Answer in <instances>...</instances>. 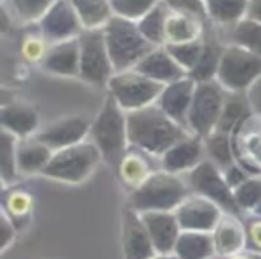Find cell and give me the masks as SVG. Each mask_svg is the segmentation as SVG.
Wrapping results in <instances>:
<instances>
[{
  "label": "cell",
  "instance_id": "cell-32",
  "mask_svg": "<svg viewBox=\"0 0 261 259\" xmlns=\"http://www.w3.org/2000/svg\"><path fill=\"white\" fill-rule=\"evenodd\" d=\"M232 43L247 48L261 58V22L245 16L232 27Z\"/></svg>",
  "mask_w": 261,
  "mask_h": 259
},
{
  "label": "cell",
  "instance_id": "cell-24",
  "mask_svg": "<svg viewBox=\"0 0 261 259\" xmlns=\"http://www.w3.org/2000/svg\"><path fill=\"white\" fill-rule=\"evenodd\" d=\"M174 254L179 259H211L217 255L213 232L182 230L174 247Z\"/></svg>",
  "mask_w": 261,
  "mask_h": 259
},
{
  "label": "cell",
  "instance_id": "cell-1",
  "mask_svg": "<svg viewBox=\"0 0 261 259\" xmlns=\"http://www.w3.org/2000/svg\"><path fill=\"white\" fill-rule=\"evenodd\" d=\"M127 134L130 147L140 148L150 156H163L172 145L192 133L172 120L154 102L127 113Z\"/></svg>",
  "mask_w": 261,
  "mask_h": 259
},
{
  "label": "cell",
  "instance_id": "cell-40",
  "mask_svg": "<svg viewBox=\"0 0 261 259\" xmlns=\"http://www.w3.org/2000/svg\"><path fill=\"white\" fill-rule=\"evenodd\" d=\"M165 2H167V6L172 11L199 16L202 20L207 18L206 0H165Z\"/></svg>",
  "mask_w": 261,
  "mask_h": 259
},
{
  "label": "cell",
  "instance_id": "cell-23",
  "mask_svg": "<svg viewBox=\"0 0 261 259\" xmlns=\"http://www.w3.org/2000/svg\"><path fill=\"white\" fill-rule=\"evenodd\" d=\"M149 156L150 154H147V152L133 147V150H127L125 154H123V158L120 159L118 175H120V180L123 183V186L129 191L142 186V184L149 179L150 173L156 172V170H152V166H150Z\"/></svg>",
  "mask_w": 261,
  "mask_h": 259
},
{
  "label": "cell",
  "instance_id": "cell-26",
  "mask_svg": "<svg viewBox=\"0 0 261 259\" xmlns=\"http://www.w3.org/2000/svg\"><path fill=\"white\" fill-rule=\"evenodd\" d=\"M224 48L218 41L204 40V50L200 54L197 65L188 72V77H192L195 83H207V81H217L218 68H220L222 54Z\"/></svg>",
  "mask_w": 261,
  "mask_h": 259
},
{
  "label": "cell",
  "instance_id": "cell-14",
  "mask_svg": "<svg viewBox=\"0 0 261 259\" xmlns=\"http://www.w3.org/2000/svg\"><path fill=\"white\" fill-rule=\"evenodd\" d=\"M197 83L192 77H182L170 84H165L161 90L160 97H158L156 104L170 116L172 120L179 123V125L188 129V111L193 100V93H195ZM190 131V129H188Z\"/></svg>",
  "mask_w": 261,
  "mask_h": 259
},
{
  "label": "cell",
  "instance_id": "cell-43",
  "mask_svg": "<svg viewBox=\"0 0 261 259\" xmlns=\"http://www.w3.org/2000/svg\"><path fill=\"white\" fill-rule=\"evenodd\" d=\"M222 172H224V177H225V180H227L229 186H231V190L238 188L240 184L245 183L249 177H252L242 165H238V163H232V165H229L227 168H224Z\"/></svg>",
  "mask_w": 261,
  "mask_h": 259
},
{
  "label": "cell",
  "instance_id": "cell-36",
  "mask_svg": "<svg viewBox=\"0 0 261 259\" xmlns=\"http://www.w3.org/2000/svg\"><path fill=\"white\" fill-rule=\"evenodd\" d=\"M234 200L238 204L240 211L252 213L261 202V179L257 177H249L245 183H242L238 188L232 190Z\"/></svg>",
  "mask_w": 261,
  "mask_h": 259
},
{
  "label": "cell",
  "instance_id": "cell-18",
  "mask_svg": "<svg viewBox=\"0 0 261 259\" xmlns=\"http://www.w3.org/2000/svg\"><path fill=\"white\" fill-rule=\"evenodd\" d=\"M0 123L2 129L15 134L18 140L31 138L38 133L40 116L33 104L23 100H13L2 106L0 109Z\"/></svg>",
  "mask_w": 261,
  "mask_h": 259
},
{
  "label": "cell",
  "instance_id": "cell-20",
  "mask_svg": "<svg viewBox=\"0 0 261 259\" xmlns=\"http://www.w3.org/2000/svg\"><path fill=\"white\" fill-rule=\"evenodd\" d=\"M41 66H43V70H47V72H50V73H56V75H63V77L79 75V72H81L79 36L70 38V40L56 41V43L48 48Z\"/></svg>",
  "mask_w": 261,
  "mask_h": 259
},
{
  "label": "cell",
  "instance_id": "cell-25",
  "mask_svg": "<svg viewBox=\"0 0 261 259\" xmlns=\"http://www.w3.org/2000/svg\"><path fill=\"white\" fill-rule=\"evenodd\" d=\"M202 33H204L202 18L193 15H186V13L170 11L167 20V29H165L167 43H185V41L200 40Z\"/></svg>",
  "mask_w": 261,
  "mask_h": 259
},
{
  "label": "cell",
  "instance_id": "cell-17",
  "mask_svg": "<svg viewBox=\"0 0 261 259\" xmlns=\"http://www.w3.org/2000/svg\"><path fill=\"white\" fill-rule=\"evenodd\" d=\"M158 254H174V247L182 232L174 211H147L142 213Z\"/></svg>",
  "mask_w": 261,
  "mask_h": 259
},
{
  "label": "cell",
  "instance_id": "cell-2",
  "mask_svg": "<svg viewBox=\"0 0 261 259\" xmlns=\"http://www.w3.org/2000/svg\"><path fill=\"white\" fill-rule=\"evenodd\" d=\"M192 193L188 183L179 177V173H172L167 170H156L149 175V179L129 191L127 205L136 209L138 213L147 211H175L179 204Z\"/></svg>",
  "mask_w": 261,
  "mask_h": 259
},
{
  "label": "cell",
  "instance_id": "cell-42",
  "mask_svg": "<svg viewBox=\"0 0 261 259\" xmlns=\"http://www.w3.org/2000/svg\"><path fill=\"white\" fill-rule=\"evenodd\" d=\"M0 234H2V238H0V250L6 252L9 245L15 241L16 225L4 209H2V215H0Z\"/></svg>",
  "mask_w": 261,
  "mask_h": 259
},
{
  "label": "cell",
  "instance_id": "cell-46",
  "mask_svg": "<svg viewBox=\"0 0 261 259\" xmlns=\"http://www.w3.org/2000/svg\"><path fill=\"white\" fill-rule=\"evenodd\" d=\"M252 215H256V216H261V202H259V204H257V208H256V209H254V211H252Z\"/></svg>",
  "mask_w": 261,
  "mask_h": 259
},
{
  "label": "cell",
  "instance_id": "cell-41",
  "mask_svg": "<svg viewBox=\"0 0 261 259\" xmlns=\"http://www.w3.org/2000/svg\"><path fill=\"white\" fill-rule=\"evenodd\" d=\"M245 232H247V248L249 250L261 252V216L254 215L250 220H247Z\"/></svg>",
  "mask_w": 261,
  "mask_h": 259
},
{
  "label": "cell",
  "instance_id": "cell-47",
  "mask_svg": "<svg viewBox=\"0 0 261 259\" xmlns=\"http://www.w3.org/2000/svg\"><path fill=\"white\" fill-rule=\"evenodd\" d=\"M4 2H6V0H4Z\"/></svg>",
  "mask_w": 261,
  "mask_h": 259
},
{
  "label": "cell",
  "instance_id": "cell-33",
  "mask_svg": "<svg viewBox=\"0 0 261 259\" xmlns=\"http://www.w3.org/2000/svg\"><path fill=\"white\" fill-rule=\"evenodd\" d=\"M2 145H0V175L4 186L15 183L20 175L18 165H16V143L18 138L11 134L9 131L2 129Z\"/></svg>",
  "mask_w": 261,
  "mask_h": 259
},
{
  "label": "cell",
  "instance_id": "cell-21",
  "mask_svg": "<svg viewBox=\"0 0 261 259\" xmlns=\"http://www.w3.org/2000/svg\"><path fill=\"white\" fill-rule=\"evenodd\" d=\"M215 250L220 257H229L247 248V232L245 223L238 220V215L224 213L220 222L213 230Z\"/></svg>",
  "mask_w": 261,
  "mask_h": 259
},
{
  "label": "cell",
  "instance_id": "cell-9",
  "mask_svg": "<svg viewBox=\"0 0 261 259\" xmlns=\"http://www.w3.org/2000/svg\"><path fill=\"white\" fill-rule=\"evenodd\" d=\"M81 43V72L83 81L95 86L108 84L115 73L111 56L106 43L104 27L100 29H84L79 34Z\"/></svg>",
  "mask_w": 261,
  "mask_h": 259
},
{
  "label": "cell",
  "instance_id": "cell-27",
  "mask_svg": "<svg viewBox=\"0 0 261 259\" xmlns=\"http://www.w3.org/2000/svg\"><path fill=\"white\" fill-rule=\"evenodd\" d=\"M84 29H100L115 16L111 0H72Z\"/></svg>",
  "mask_w": 261,
  "mask_h": 259
},
{
  "label": "cell",
  "instance_id": "cell-6",
  "mask_svg": "<svg viewBox=\"0 0 261 259\" xmlns=\"http://www.w3.org/2000/svg\"><path fill=\"white\" fill-rule=\"evenodd\" d=\"M163 86L165 84L143 75L136 68L115 72L108 83L109 93L116 98V102L127 113L154 104L160 97Z\"/></svg>",
  "mask_w": 261,
  "mask_h": 259
},
{
  "label": "cell",
  "instance_id": "cell-8",
  "mask_svg": "<svg viewBox=\"0 0 261 259\" xmlns=\"http://www.w3.org/2000/svg\"><path fill=\"white\" fill-rule=\"evenodd\" d=\"M227 91L218 81L197 83L193 100L188 111V129L192 134L204 138L217 129Z\"/></svg>",
  "mask_w": 261,
  "mask_h": 259
},
{
  "label": "cell",
  "instance_id": "cell-4",
  "mask_svg": "<svg viewBox=\"0 0 261 259\" xmlns=\"http://www.w3.org/2000/svg\"><path fill=\"white\" fill-rule=\"evenodd\" d=\"M104 34L115 72L135 68L154 48V45L142 34L138 22L118 15L104 25Z\"/></svg>",
  "mask_w": 261,
  "mask_h": 259
},
{
  "label": "cell",
  "instance_id": "cell-35",
  "mask_svg": "<svg viewBox=\"0 0 261 259\" xmlns=\"http://www.w3.org/2000/svg\"><path fill=\"white\" fill-rule=\"evenodd\" d=\"M165 47H167V50L172 54V58H174L186 72H190V70L197 65V61H199L200 54H202V50H204V38L193 40V41H185V43H167Z\"/></svg>",
  "mask_w": 261,
  "mask_h": 259
},
{
  "label": "cell",
  "instance_id": "cell-28",
  "mask_svg": "<svg viewBox=\"0 0 261 259\" xmlns=\"http://www.w3.org/2000/svg\"><path fill=\"white\" fill-rule=\"evenodd\" d=\"M250 0H206L207 18L222 25H234L249 15Z\"/></svg>",
  "mask_w": 261,
  "mask_h": 259
},
{
  "label": "cell",
  "instance_id": "cell-30",
  "mask_svg": "<svg viewBox=\"0 0 261 259\" xmlns=\"http://www.w3.org/2000/svg\"><path fill=\"white\" fill-rule=\"evenodd\" d=\"M249 102L243 97V93H231V91H227V98H225V104L222 108L220 118H218L217 123V131L231 134L234 131V127H238L249 116Z\"/></svg>",
  "mask_w": 261,
  "mask_h": 259
},
{
  "label": "cell",
  "instance_id": "cell-7",
  "mask_svg": "<svg viewBox=\"0 0 261 259\" xmlns=\"http://www.w3.org/2000/svg\"><path fill=\"white\" fill-rule=\"evenodd\" d=\"M261 77V58L240 45L224 48L217 81L231 93H243Z\"/></svg>",
  "mask_w": 261,
  "mask_h": 259
},
{
  "label": "cell",
  "instance_id": "cell-39",
  "mask_svg": "<svg viewBox=\"0 0 261 259\" xmlns=\"http://www.w3.org/2000/svg\"><path fill=\"white\" fill-rule=\"evenodd\" d=\"M47 38L45 36H27L22 41V56L29 63H43L45 56L48 52Z\"/></svg>",
  "mask_w": 261,
  "mask_h": 259
},
{
  "label": "cell",
  "instance_id": "cell-34",
  "mask_svg": "<svg viewBox=\"0 0 261 259\" xmlns=\"http://www.w3.org/2000/svg\"><path fill=\"white\" fill-rule=\"evenodd\" d=\"M2 209L11 216L16 229H22V227H20L22 225L20 220H23V222L29 220L31 209H33V197H31V193H27V191H23V190H11L6 193L4 208Z\"/></svg>",
  "mask_w": 261,
  "mask_h": 259
},
{
  "label": "cell",
  "instance_id": "cell-45",
  "mask_svg": "<svg viewBox=\"0 0 261 259\" xmlns=\"http://www.w3.org/2000/svg\"><path fill=\"white\" fill-rule=\"evenodd\" d=\"M152 259H179L175 254H156Z\"/></svg>",
  "mask_w": 261,
  "mask_h": 259
},
{
  "label": "cell",
  "instance_id": "cell-15",
  "mask_svg": "<svg viewBox=\"0 0 261 259\" xmlns=\"http://www.w3.org/2000/svg\"><path fill=\"white\" fill-rule=\"evenodd\" d=\"M91 131V122H88L83 116H66L58 122L47 125L43 131H38L36 138H40L45 145L52 150L72 147L81 141H86Z\"/></svg>",
  "mask_w": 261,
  "mask_h": 259
},
{
  "label": "cell",
  "instance_id": "cell-38",
  "mask_svg": "<svg viewBox=\"0 0 261 259\" xmlns=\"http://www.w3.org/2000/svg\"><path fill=\"white\" fill-rule=\"evenodd\" d=\"M160 2L161 0H111V6L115 15L138 22L142 16H145Z\"/></svg>",
  "mask_w": 261,
  "mask_h": 259
},
{
  "label": "cell",
  "instance_id": "cell-16",
  "mask_svg": "<svg viewBox=\"0 0 261 259\" xmlns=\"http://www.w3.org/2000/svg\"><path fill=\"white\" fill-rule=\"evenodd\" d=\"M204 159H206V148L202 138L197 134H188L172 145L163 156H160L161 168L172 173L190 172Z\"/></svg>",
  "mask_w": 261,
  "mask_h": 259
},
{
  "label": "cell",
  "instance_id": "cell-13",
  "mask_svg": "<svg viewBox=\"0 0 261 259\" xmlns=\"http://www.w3.org/2000/svg\"><path fill=\"white\" fill-rule=\"evenodd\" d=\"M123 259H152L158 254L142 213L127 205L122 215Z\"/></svg>",
  "mask_w": 261,
  "mask_h": 259
},
{
  "label": "cell",
  "instance_id": "cell-11",
  "mask_svg": "<svg viewBox=\"0 0 261 259\" xmlns=\"http://www.w3.org/2000/svg\"><path fill=\"white\" fill-rule=\"evenodd\" d=\"M175 216L182 230H200V232H213L217 223L220 222L224 209L217 202L202 197V195L190 193L181 204L175 208Z\"/></svg>",
  "mask_w": 261,
  "mask_h": 259
},
{
  "label": "cell",
  "instance_id": "cell-12",
  "mask_svg": "<svg viewBox=\"0 0 261 259\" xmlns=\"http://www.w3.org/2000/svg\"><path fill=\"white\" fill-rule=\"evenodd\" d=\"M41 34L48 41H63L77 38L84 31V25L73 8L72 0H56L40 20Z\"/></svg>",
  "mask_w": 261,
  "mask_h": 259
},
{
  "label": "cell",
  "instance_id": "cell-10",
  "mask_svg": "<svg viewBox=\"0 0 261 259\" xmlns=\"http://www.w3.org/2000/svg\"><path fill=\"white\" fill-rule=\"evenodd\" d=\"M186 183H188L192 193L202 195V197L217 202L225 213H232V215L242 213L234 200V193H232L231 186L225 180L222 168H218L207 158L193 170H190Z\"/></svg>",
  "mask_w": 261,
  "mask_h": 259
},
{
  "label": "cell",
  "instance_id": "cell-22",
  "mask_svg": "<svg viewBox=\"0 0 261 259\" xmlns=\"http://www.w3.org/2000/svg\"><path fill=\"white\" fill-rule=\"evenodd\" d=\"M52 150L48 145H45L36 134L31 138H22L16 143V165L22 175H34V173H43L50 161Z\"/></svg>",
  "mask_w": 261,
  "mask_h": 259
},
{
  "label": "cell",
  "instance_id": "cell-19",
  "mask_svg": "<svg viewBox=\"0 0 261 259\" xmlns=\"http://www.w3.org/2000/svg\"><path fill=\"white\" fill-rule=\"evenodd\" d=\"M135 68L161 84H170L188 75V72L172 58V54L167 50L165 45L154 47Z\"/></svg>",
  "mask_w": 261,
  "mask_h": 259
},
{
  "label": "cell",
  "instance_id": "cell-29",
  "mask_svg": "<svg viewBox=\"0 0 261 259\" xmlns=\"http://www.w3.org/2000/svg\"><path fill=\"white\" fill-rule=\"evenodd\" d=\"M172 9L167 6L165 0H161L160 4L154 6L145 16L138 20V27L142 31V34L154 45V47H160V45L167 43V38H165V29H167V20L170 15Z\"/></svg>",
  "mask_w": 261,
  "mask_h": 259
},
{
  "label": "cell",
  "instance_id": "cell-31",
  "mask_svg": "<svg viewBox=\"0 0 261 259\" xmlns=\"http://www.w3.org/2000/svg\"><path fill=\"white\" fill-rule=\"evenodd\" d=\"M204 148H206V158L213 161L218 168H227L229 165L234 163L232 158V148H231V138L227 133L222 131H211L207 136L202 138Z\"/></svg>",
  "mask_w": 261,
  "mask_h": 259
},
{
  "label": "cell",
  "instance_id": "cell-5",
  "mask_svg": "<svg viewBox=\"0 0 261 259\" xmlns=\"http://www.w3.org/2000/svg\"><path fill=\"white\" fill-rule=\"evenodd\" d=\"M100 159L102 154L93 141H81L72 147L54 150L43 175L63 183L79 184L91 175Z\"/></svg>",
  "mask_w": 261,
  "mask_h": 259
},
{
  "label": "cell",
  "instance_id": "cell-3",
  "mask_svg": "<svg viewBox=\"0 0 261 259\" xmlns=\"http://www.w3.org/2000/svg\"><path fill=\"white\" fill-rule=\"evenodd\" d=\"M90 138L100 150L102 159L109 165H118L127 147H130L127 134V111L111 93L104 98L100 111L91 122Z\"/></svg>",
  "mask_w": 261,
  "mask_h": 259
},
{
  "label": "cell",
  "instance_id": "cell-37",
  "mask_svg": "<svg viewBox=\"0 0 261 259\" xmlns=\"http://www.w3.org/2000/svg\"><path fill=\"white\" fill-rule=\"evenodd\" d=\"M13 9V15H16L23 22H40L41 16L48 11L56 0H6Z\"/></svg>",
  "mask_w": 261,
  "mask_h": 259
},
{
  "label": "cell",
  "instance_id": "cell-44",
  "mask_svg": "<svg viewBox=\"0 0 261 259\" xmlns=\"http://www.w3.org/2000/svg\"><path fill=\"white\" fill-rule=\"evenodd\" d=\"M250 18L261 22V0H250V8H249V15Z\"/></svg>",
  "mask_w": 261,
  "mask_h": 259
}]
</instances>
